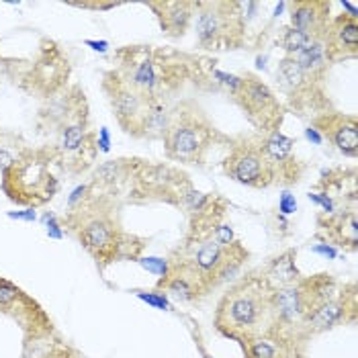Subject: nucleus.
<instances>
[{
  "mask_svg": "<svg viewBox=\"0 0 358 358\" xmlns=\"http://www.w3.org/2000/svg\"><path fill=\"white\" fill-rule=\"evenodd\" d=\"M62 223L92 256L99 271L121 262L125 229L119 220L117 196L94 191L90 182L78 185L68 196V209Z\"/></svg>",
  "mask_w": 358,
  "mask_h": 358,
  "instance_id": "f257e3e1",
  "label": "nucleus"
},
{
  "mask_svg": "<svg viewBox=\"0 0 358 358\" xmlns=\"http://www.w3.org/2000/svg\"><path fill=\"white\" fill-rule=\"evenodd\" d=\"M113 70L145 101H172L193 83L194 54L172 48L131 43L115 50Z\"/></svg>",
  "mask_w": 358,
  "mask_h": 358,
  "instance_id": "f03ea898",
  "label": "nucleus"
},
{
  "mask_svg": "<svg viewBox=\"0 0 358 358\" xmlns=\"http://www.w3.org/2000/svg\"><path fill=\"white\" fill-rule=\"evenodd\" d=\"M273 293L260 268L246 273L221 295L213 315L215 330L238 344L271 331L275 328Z\"/></svg>",
  "mask_w": 358,
  "mask_h": 358,
  "instance_id": "7ed1b4c3",
  "label": "nucleus"
},
{
  "mask_svg": "<svg viewBox=\"0 0 358 358\" xmlns=\"http://www.w3.org/2000/svg\"><path fill=\"white\" fill-rule=\"evenodd\" d=\"M55 168H59V160L52 145H27L23 154L2 172L0 189L15 205L29 209L45 207L59 193Z\"/></svg>",
  "mask_w": 358,
  "mask_h": 358,
  "instance_id": "20e7f679",
  "label": "nucleus"
},
{
  "mask_svg": "<svg viewBox=\"0 0 358 358\" xmlns=\"http://www.w3.org/2000/svg\"><path fill=\"white\" fill-rule=\"evenodd\" d=\"M162 141L166 158L170 162L203 166L213 145L223 141L231 143V138L223 136L209 115L194 101L187 99L174 105V119Z\"/></svg>",
  "mask_w": 358,
  "mask_h": 358,
  "instance_id": "39448f33",
  "label": "nucleus"
},
{
  "mask_svg": "<svg viewBox=\"0 0 358 358\" xmlns=\"http://www.w3.org/2000/svg\"><path fill=\"white\" fill-rule=\"evenodd\" d=\"M194 37L203 52H229L246 43L244 4L234 0H199Z\"/></svg>",
  "mask_w": 358,
  "mask_h": 358,
  "instance_id": "423d86ee",
  "label": "nucleus"
},
{
  "mask_svg": "<svg viewBox=\"0 0 358 358\" xmlns=\"http://www.w3.org/2000/svg\"><path fill=\"white\" fill-rule=\"evenodd\" d=\"M54 152L57 154L59 168L68 174L80 176L99 156L96 131L90 125V109L86 94L74 105L70 115L55 129Z\"/></svg>",
  "mask_w": 358,
  "mask_h": 358,
  "instance_id": "0eeeda50",
  "label": "nucleus"
},
{
  "mask_svg": "<svg viewBox=\"0 0 358 358\" xmlns=\"http://www.w3.org/2000/svg\"><path fill=\"white\" fill-rule=\"evenodd\" d=\"M276 86L285 96V109L297 113L303 119H313L331 110V101L326 84L315 83L301 70L295 57L282 55L276 66Z\"/></svg>",
  "mask_w": 358,
  "mask_h": 358,
  "instance_id": "6e6552de",
  "label": "nucleus"
},
{
  "mask_svg": "<svg viewBox=\"0 0 358 358\" xmlns=\"http://www.w3.org/2000/svg\"><path fill=\"white\" fill-rule=\"evenodd\" d=\"M240 88L231 96V101L244 113L250 125L260 136L280 129L287 117V109L275 90L254 72H244L240 74Z\"/></svg>",
  "mask_w": 358,
  "mask_h": 358,
  "instance_id": "1a4fd4ad",
  "label": "nucleus"
},
{
  "mask_svg": "<svg viewBox=\"0 0 358 358\" xmlns=\"http://www.w3.org/2000/svg\"><path fill=\"white\" fill-rule=\"evenodd\" d=\"M0 315H6L21 328L25 348L50 340L55 334L54 322L48 311L19 285L4 276H0Z\"/></svg>",
  "mask_w": 358,
  "mask_h": 358,
  "instance_id": "9d476101",
  "label": "nucleus"
},
{
  "mask_svg": "<svg viewBox=\"0 0 358 358\" xmlns=\"http://www.w3.org/2000/svg\"><path fill=\"white\" fill-rule=\"evenodd\" d=\"M189 174L172 164H154L143 160L129 185L131 203H166L178 207V193L189 182Z\"/></svg>",
  "mask_w": 358,
  "mask_h": 358,
  "instance_id": "9b49d317",
  "label": "nucleus"
},
{
  "mask_svg": "<svg viewBox=\"0 0 358 358\" xmlns=\"http://www.w3.org/2000/svg\"><path fill=\"white\" fill-rule=\"evenodd\" d=\"M223 174L238 185L250 189H268L275 185L271 166L262 156L256 138H236L229 143V152L223 158Z\"/></svg>",
  "mask_w": 358,
  "mask_h": 358,
  "instance_id": "f8f14e48",
  "label": "nucleus"
},
{
  "mask_svg": "<svg viewBox=\"0 0 358 358\" xmlns=\"http://www.w3.org/2000/svg\"><path fill=\"white\" fill-rule=\"evenodd\" d=\"M70 72H72V66L66 52L52 39H43L39 43V52L33 57V64L29 68L25 88L29 92H35L48 101L66 88Z\"/></svg>",
  "mask_w": 358,
  "mask_h": 358,
  "instance_id": "ddd939ff",
  "label": "nucleus"
},
{
  "mask_svg": "<svg viewBox=\"0 0 358 358\" xmlns=\"http://www.w3.org/2000/svg\"><path fill=\"white\" fill-rule=\"evenodd\" d=\"M358 317V291L355 282L340 285L338 293L326 299L324 303L315 305L303 322L301 334L307 342H311L315 336L336 330L340 326L357 324Z\"/></svg>",
  "mask_w": 358,
  "mask_h": 358,
  "instance_id": "4468645a",
  "label": "nucleus"
},
{
  "mask_svg": "<svg viewBox=\"0 0 358 358\" xmlns=\"http://www.w3.org/2000/svg\"><path fill=\"white\" fill-rule=\"evenodd\" d=\"M256 141H258L262 156L271 166L275 185L289 189L301 182V178L307 172V164L295 154V145H297L295 139L285 136L280 129H276L271 134L258 136Z\"/></svg>",
  "mask_w": 358,
  "mask_h": 358,
  "instance_id": "2eb2a0df",
  "label": "nucleus"
},
{
  "mask_svg": "<svg viewBox=\"0 0 358 358\" xmlns=\"http://www.w3.org/2000/svg\"><path fill=\"white\" fill-rule=\"evenodd\" d=\"M101 88L107 94L110 110L115 115L117 125L131 138H136L141 115L145 110L148 101L139 94L134 86L125 83L113 68L103 72V80H101Z\"/></svg>",
  "mask_w": 358,
  "mask_h": 358,
  "instance_id": "dca6fc26",
  "label": "nucleus"
},
{
  "mask_svg": "<svg viewBox=\"0 0 358 358\" xmlns=\"http://www.w3.org/2000/svg\"><path fill=\"white\" fill-rule=\"evenodd\" d=\"M311 127L320 131V136L328 139L331 145L346 158L358 156V119L355 115L331 109L311 119Z\"/></svg>",
  "mask_w": 358,
  "mask_h": 358,
  "instance_id": "f3484780",
  "label": "nucleus"
},
{
  "mask_svg": "<svg viewBox=\"0 0 358 358\" xmlns=\"http://www.w3.org/2000/svg\"><path fill=\"white\" fill-rule=\"evenodd\" d=\"M317 240L344 252L358 250V209L342 207L331 215L317 213Z\"/></svg>",
  "mask_w": 358,
  "mask_h": 358,
  "instance_id": "a211bd4d",
  "label": "nucleus"
},
{
  "mask_svg": "<svg viewBox=\"0 0 358 358\" xmlns=\"http://www.w3.org/2000/svg\"><path fill=\"white\" fill-rule=\"evenodd\" d=\"M291 27L311 39L324 41L331 23V2L328 0H293L287 2Z\"/></svg>",
  "mask_w": 358,
  "mask_h": 358,
  "instance_id": "6ab92c4d",
  "label": "nucleus"
},
{
  "mask_svg": "<svg viewBox=\"0 0 358 358\" xmlns=\"http://www.w3.org/2000/svg\"><path fill=\"white\" fill-rule=\"evenodd\" d=\"M324 48L330 64H340L346 59L358 57V19L346 13L331 17V23L326 37Z\"/></svg>",
  "mask_w": 358,
  "mask_h": 358,
  "instance_id": "aec40b11",
  "label": "nucleus"
},
{
  "mask_svg": "<svg viewBox=\"0 0 358 358\" xmlns=\"http://www.w3.org/2000/svg\"><path fill=\"white\" fill-rule=\"evenodd\" d=\"M156 289L164 291L168 297L180 303H196L199 299L209 295L203 280L193 268H189L185 262L174 260V258H170V273L164 278H158Z\"/></svg>",
  "mask_w": 358,
  "mask_h": 358,
  "instance_id": "412c9836",
  "label": "nucleus"
},
{
  "mask_svg": "<svg viewBox=\"0 0 358 358\" xmlns=\"http://www.w3.org/2000/svg\"><path fill=\"white\" fill-rule=\"evenodd\" d=\"M141 158H115L99 164L90 174V187L99 193L117 196L123 187H129L138 172Z\"/></svg>",
  "mask_w": 358,
  "mask_h": 358,
  "instance_id": "4be33fe9",
  "label": "nucleus"
},
{
  "mask_svg": "<svg viewBox=\"0 0 358 358\" xmlns=\"http://www.w3.org/2000/svg\"><path fill=\"white\" fill-rule=\"evenodd\" d=\"M148 8L156 15L162 33L168 39H180L191 29L196 10V2L193 0H158L148 2Z\"/></svg>",
  "mask_w": 358,
  "mask_h": 358,
  "instance_id": "5701e85b",
  "label": "nucleus"
},
{
  "mask_svg": "<svg viewBox=\"0 0 358 358\" xmlns=\"http://www.w3.org/2000/svg\"><path fill=\"white\" fill-rule=\"evenodd\" d=\"M240 346L244 358H305V348H307L303 344L285 338L276 330L250 338Z\"/></svg>",
  "mask_w": 358,
  "mask_h": 358,
  "instance_id": "b1692460",
  "label": "nucleus"
},
{
  "mask_svg": "<svg viewBox=\"0 0 358 358\" xmlns=\"http://www.w3.org/2000/svg\"><path fill=\"white\" fill-rule=\"evenodd\" d=\"M240 74L223 72L220 70L217 62L211 57L194 55V72L193 84L201 90H215V92H225L229 99L238 92L240 88Z\"/></svg>",
  "mask_w": 358,
  "mask_h": 358,
  "instance_id": "393cba45",
  "label": "nucleus"
},
{
  "mask_svg": "<svg viewBox=\"0 0 358 358\" xmlns=\"http://www.w3.org/2000/svg\"><path fill=\"white\" fill-rule=\"evenodd\" d=\"M174 119L170 101H148L136 131V139H164Z\"/></svg>",
  "mask_w": 358,
  "mask_h": 358,
  "instance_id": "a878e982",
  "label": "nucleus"
},
{
  "mask_svg": "<svg viewBox=\"0 0 358 358\" xmlns=\"http://www.w3.org/2000/svg\"><path fill=\"white\" fill-rule=\"evenodd\" d=\"M260 271L266 276V280L273 285V289L293 287L303 278L301 271L297 268V250L295 248H289L276 254L275 258H271Z\"/></svg>",
  "mask_w": 358,
  "mask_h": 358,
  "instance_id": "bb28decb",
  "label": "nucleus"
},
{
  "mask_svg": "<svg viewBox=\"0 0 358 358\" xmlns=\"http://www.w3.org/2000/svg\"><path fill=\"white\" fill-rule=\"evenodd\" d=\"M295 62L301 66L305 74L309 78H313L315 83L326 84L328 80V74H330V62H328V55H326V48H324V41H311L309 48H305L301 54L295 55Z\"/></svg>",
  "mask_w": 358,
  "mask_h": 358,
  "instance_id": "cd10ccee",
  "label": "nucleus"
},
{
  "mask_svg": "<svg viewBox=\"0 0 358 358\" xmlns=\"http://www.w3.org/2000/svg\"><path fill=\"white\" fill-rule=\"evenodd\" d=\"M215 199H217V194L201 193L199 189H194V185L189 180L178 193V209H182L189 217H194V215L207 211L213 205Z\"/></svg>",
  "mask_w": 358,
  "mask_h": 358,
  "instance_id": "c85d7f7f",
  "label": "nucleus"
},
{
  "mask_svg": "<svg viewBox=\"0 0 358 358\" xmlns=\"http://www.w3.org/2000/svg\"><path fill=\"white\" fill-rule=\"evenodd\" d=\"M311 41H315V39L307 37L305 33L293 29L291 25L280 29V33H278V37H276L278 48L282 50V54L289 55V57H295L297 54H301L305 48L311 45Z\"/></svg>",
  "mask_w": 358,
  "mask_h": 358,
  "instance_id": "c756f323",
  "label": "nucleus"
},
{
  "mask_svg": "<svg viewBox=\"0 0 358 358\" xmlns=\"http://www.w3.org/2000/svg\"><path fill=\"white\" fill-rule=\"evenodd\" d=\"M27 145L13 134H2L0 131V172H4L13 164L25 150Z\"/></svg>",
  "mask_w": 358,
  "mask_h": 358,
  "instance_id": "7c9ffc66",
  "label": "nucleus"
},
{
  "mask_svg": "<svg viewBox=\"0 0 358 358\" xmlns=\"http://www.w3.org/2000/svg\"><path fill=\"white\" fill-rule=\"evenodd\" d=\"M148 246V240L145 238H139L134 234H127L123 236V244H121V260H134L138 262L139 258L143 256V250Z\"/></svg>",
  "mask_w": 358,
  "mask_h": 358,
  "instance_id": "2f4dec72",
  "label": "nucleus"
},
{
  "mask_svg": "<svg viewBox=\"0 0 358 358\" xmlns=\"http://www.w3.org/2000/svg\"><path fill=\"white\" fill-rule=\"evenodd\" d=\"M136 297L141 299L143 303L152 305L154 309H160V311H172V303L168 301V295L164 291H136Z\"/></svg>",
  "mask_w": 358,
  "mask_h": 358,
  "instance_id": "473e14b6",
  "label": "nucleus"
},
{
  "mask_svg": "<svg viewBox=\"0 0 358 358\" xmlns=\"http://www.w3.org/2000/svg\"><path fill=\"white\" fill-rule=\"evenodd\" d=\"M138 262L148 273L160 276V278H164L170 273V258H158V256H148L145 258V256H141Z\"/></svg>",
  "mask_w": 358,
  "mask_h": 358,
  "instance_id": "72a5a7b5",
  "label": "nucleus"
},
{
  "mask_svg": "<svg viewBox=\"0 0 358 358\" xmlns=\"http://www.w3.org/2000/svg\"><path fill=\"white\" fill-rule=\"evenodd\" d=\"M43 225H45V231H48V236L52 238V240H62L64 236H66V229H64V223L57 220V215H54L52 211H45L43 213Z\"/></svg>",
  "mask_w": 358,
  "mask_h": 358,
  "instance_id": "f704fd0d",
  "label": "nucleus"
},
{
  "mask_svg": "<svg viewBox=\"0 0 358 358\" xmlns=\"http://www.w3.org/2000/svg\"><path fill=\"white\" fill-rule=\"evenodd\" d=\"M309 201H313L315 205H320L322 207V213L324 215H331V213H336L338 209H342L334 199H331L330 194L324 193V191H317V193H309Z\"/></svg>",
  "mask_w": 358,
  "mask_h": 358,
  "instance_id": "c9c22d12",
  "label": "nucleus"
},
{
  "mask_svg": "<svg viewBox=\"0 0 358 358\" xmlns=\"http://www.w3.org/2000/svg\"><path fill=\"white\" fill-rule=\"evenodd\" d=\"M276 211H278L280 215H285V217L293 215V213L297 211V199H295V194L289 193V191H282L280 199H278V207H276Z\"/></svg>",
  "mask_w": 358,
  "mask_h": 358,
  "instance_id": "e433bc0d",
  "label": "nucleus"
},
{
  "mask_svg": "<svg viewBox=\"0 0 358 358\" xmlns=\"http://www.w3.org/2000/svg\"><path fill=\"white\" fill-rule=\"evenodd\" d=\"M39 358H78L68 346L64 344H54L48 352H43Z\"/></svg>",
  "mask_w": 358,
  "mask_h": 358,
  "instance_id": "4c0bfd02",
  "label": "nucleus"
},
{
  "mask_svg": "<svg viewBox=\"0 0 358 358\" xmlns=\"http://www.w3.org/2000/svg\"><path fill=\"white\" fill-rule=\"evenodd\" d=\"M72 6H78V8H90V10H109L119 6V2H70Z\"/></svg>",
  "mask_w": 358,
  "mask_h": 358,
  "instance_id": "58836bf2",
  "label": "nucleus"
},
{
  "mask_svg": "<svg viewBox=\"0 0 358 358\" xmlns=\"http://www.w3.org/2000/svg\"><path fill=\"white\" fill-rule=\"evenodd\" d=\"M96 145H99V152H103V154H107L110 150V134L107 127H101L96 131Z\"/></svg>",
  "mask_w": 358,
  "mask_h": 358,
  "instance_id": "ea45409f",
  "label": "nucleus"
},
{
  "mask_svg": "<svg viewBox=\"0 0 358 358\" xmlns=\"http://www.w3.org/2000/svg\"><path fill=\"white\" fill-rule=\"evenodd\" d=\"M313 252L315 254H320V256H324V258H330V260H336L338 258V248H334L330 244H317V246H313Z\"/></svg>",
  "mask_w": 358,
  "mask_h": 358,
  "instance_id": "a19ab883",
  "label": "nucleus"
},
{
  "mask_svg": "<svg viewBox=\"0 0 358 358\" xmlns=\"http://www.w3.org/2000/svg\"><path fill=\"white\" fill-rule=\"evenodd\" d=\"M8 217H10V220H21L33 223V221L37 220V213H35V209H27V211H10Z\"/></svg>",
  "mask_w": 358,
  "mask_h": 358,
  "instance_id": "79ce46f5",
  "label": "nucleus"
},
{
  "mask_svg": "<svg viewBox=\"0 0 358 358\" xmlns=\"http://www.w3.org/2000/svg\"><path fill=\"white\" fill-rule=\"evenodd\" d=\"M90 50H94V52H101V54H105L107 50H109V43L107 41H94V39H86L84 41Z\"/></svg>",
  "mask_w": 358,
  "mask_h": 358,
  "instance_id": "37998d69",
  "label": "nucleus"
},
{
  "mask_svg": "<svg viewBox=\"0 0 358 358\" xmlns=\"http://www.w3.org/2000/svg\"><path fill=\"white\" fill-rule=\"evenodd\" d=\"M305 138L309 139V141H313L315 145H320V143L324 141V138L320 136V131H317V129H313L311 125H309V127L305 129Z\"/></svg>",
  "mask_w": 358,
  "mask_h": 358,
  "instance_id": "c03bdc74",
  "label": "nucleus"
},
{
  "mask_svg": "<svg viewBox=\"0 0 358 358\" xmlns=\"http://www.w3.org/2000/svg\"><path fill=\"white\" fill-rule=\"evenodd\" d=\"M342 6L348 10L346 15H350V17H357V4H355V2H346V0H344V2H342Z\"/></svg>",
  "mask_w": 358,
  "mask_h": 358,
  "instance_id": "a18cd8bd",
  "label": "nucleus"
},
{
  "mask_svg": "<svg viewBox=\"0 0 358 358\" xmlns=\"http://www.w3.org/2000/svg\"><path fill=\"white\" fill-rule=\"evenodd\" d=\"M0 64H2V55H0Z\"/></svg>",
  "mask_w": 358,
  "mask_h": 358,
  "instance_id": "49530a36",
  "label": "nucleus"
}]
</instances>
